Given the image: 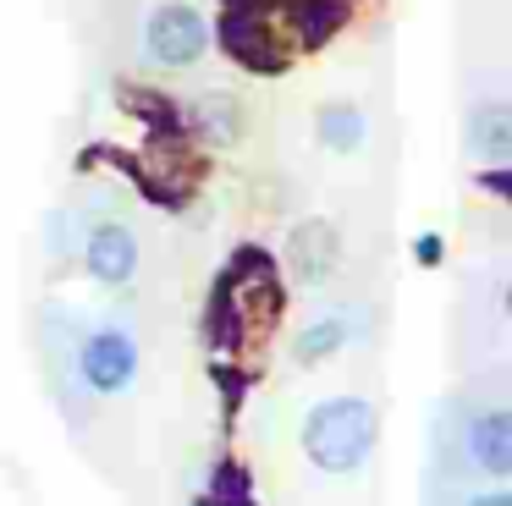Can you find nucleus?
Listing matches in <instances>:
<instances>
[{"instance_id": "1", "label": "nucleus", "mask_w": 512, "mask_h": 506, "mask_svg": "<svg viewBox=\"0 0 512 506\" xmlns=\"http://www.w3.org/2000/svg\"><path fill=\"white\" fill-rule=\"evenodd\" d=\"M254 308L281 319V275H276L265 248H237L232 264L221 270V281H215V292H210V314H204V330H210L215 347L221 352L259 347L270 336V325L254 319Z\"/></svg>"}, {"instance_id": "2", "label": "nucleus", "mask_w": 512, "mask_h": 506, "mask_svg": "<svg viewBox=\"0 0 512 506\" xmlns=\"http://www.w3.org/2000/svg\"><path fill=\"white\" fill-rule=\"evenodd\" d=\"M380 413L364 396H325L303 418V451L320 473H358L375 451Z\"/></svg>"}, {"instance_id": "3", "label": "nucleus", "mask_w": 512, "mask_h": 506, "mask_svg": "<svg viewBox=\"0 0 512 506\" xmlns=\"http://www.w3.org/2000/svg\"><path fill=\"white\" fill-rule=\"evenodd\" d=\"M215 28V44H221L226 55H232L237 66H248V72H287L292 66V39L281 33V11L276 6H226L221 22H210Z\"/></svg>"}, {"instance_id": "4", "label": "nucleus", "mask_w": 512, "mask_h": 506, "mask_svg": "<svg viewBox=\"0 0 512 506\" xmlns=\"http://www.w3.org/2000/svg\"><path fill=\"white\" fill-rule=\"evenodd\" d=\"M210 44H215L210 17H204L199 6H188V0H160L144 17V55L155 66H166V72L199 66L204 55H210Z\"/></svg>"}, {"instance_id": "5", "label": "nucleus", "mask_w": 512, "mask_h": 506, "mask_svg": "<svg viewBox=\"0 0 512 506\" xmlns=\"http://www.w3.org/2000/svg\"><path fill=\"white\" fill-rule=\"evenodd\" d=\"M78 374H83V385H89L94 396L127 391V385L138 380V341H133V330H122V325L94 330V336L78 347Z\"/></svg>"}, {"instance_id": "6", "label": "nucleus", "mask_w": 512, "mask_h": 506, "mask_svg": "<svg viewBox=\"0 0 512 506\" xmlns=\"http://www.w3.org/2000/svg\"><path fill=\"white\" fill-rule=\"evenodd\" d=\"M83 264H89V275L100 286H127L138 275L133 226H122V220H100V226L89 231V242H83Z\"/></svg>"}, {"instance_id": "7", "label": "nucleus", "mask_w": 512, "mask_h": 506, "mask_svg": "<svg viewBox=\"0 0 512 506\" xmlns=\"http://www.w3.org/2000/svg\"><path fill=\"white\" fill-rule=\"evenodd\" d=\"M336 253H342V237H336V226H331V220H303V226H292V237H287V264H292V281L320 286L325 275L336 270Z\"/></svg>"}, {"instance_id": "8", "label": "nucleus", "mask_w": 512, "mask_h": 506, "mask_svg": "<svg viewBox=\"0 0 512 506\" xmlns=\"http://www.w3.org/2000/svg\"><path fill=\"white\" fill-rule=\"evenodd\" d=\"M463 143L479 165H512V105L507 99H479L468 110Z\"/></svg>"}, {"instance_id": "9", "label": "nucleus", "mask_w": 512, "mask_h": 506, "mask_svg": "<svg viewBox=\"0 0 512 506\" xmlns=\"http://www.w3.org/2000/svg\"><path fill=\"white\" fill-rule=\"evenodd\" d=\"M468 457L490 479H507L512 473V413L507 407H485V413L468 418Z\"/></svg>"}, {"instance_id": "10", "label": "nucleus", "mask_w": 512, "mask_h": 506, "mask_svg": "<svg viewBox=\"0 0 512 506\" xmlns=\"http://www.w3.org/2000/svg\"><path fill=\"white\" fill-rule=\"evenodd\" d=\"M314 138H320L331 154H358L369 143L364 105H353V99H331V105H320V116H314Z\"/></svg>"}, {"instance_id": "11", "label": "nucleus", "mask_w": 512, "mask_h": 506, "mask_svg": "<svg viewBox=\"0 0 512 506\" xmlns=\"http://www.w3.org/2000/svg\"><path fill=\"white\" fill-rule=\"evenodd\" d=\"M182 121H188V138H204V143H237V132H243V110H237L232 94L193 99L182 110Z\"/></svg>"}, {"instance_id": "12", "label": "nucleus", "mask_w": 512, "mask_h": 506, "mask_svg": "<svg viewBox=\"0 0 512 506\" xmlns=\"http://www.w3.org/2000/svg\"><path fill=\"white\" fill-rule=\"evenodd\" d=\"M342 347H347V319L325 314V319H314V325L298 330V341H292V358H298L303 369H314V363L336 358Z\"/></svg>"}, {"instance_id": "13", "label": "nucleus", "mask_w": 512, "mask_h": 506, "mask_svg": "<svg viewBox=\"0 0 512 506\" xmlns=\"http://www.w3.org/2000/svg\"><path fill=\"white\" fill-rule=\"evenodd\" d=\"M199 506H254V484H248L243 462H232V457L215 462V479H210V490H204Z\"/></svg>"}, {"instance_id": "14", "label": "nucleus", "mask_w": 512, "mask_h": 506, "mask_svg": "<svg viewBox=\"0 0 512 506\" xmlns=\"http://www.w3.org/2000/svg\"><path fill=\"white\" fill-rule=\"evenodd\" d=\"M441 253H446V242L435 237V231H424V237L413 242V259H419L424 270H435V264H441Z\"/></svg>"}, {"instance_id": "15", "label": "nucleus", "mask_w": 512, "mask_h": 506, "mask_svg": "<svg viewBox=\"0 0 512 506\" xmlns=\"http://www.w3.org/2000/svg\"><path fill=\"white\" fill-rule=\"evenodd\" d=\"M468 506H512V495L507 490H490V495H474Z\"/></svg>"}]
</instances>
